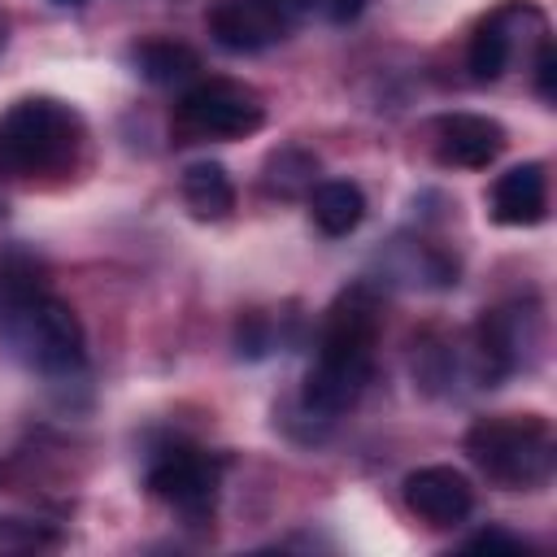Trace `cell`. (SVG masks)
Instances as JSON below:
<instances>
[{
    "label": "cell",
    "instance_id": "6da1fadb",
    "mask_svg": "<svg viewBox=\"0 0 557 557\" xmlns=\"http://www.w3.org/2000/svg\"><path fill=\"white\" fill-rule=\"evenodd\" d=\"M379 322H383V313H379V296L370 283H352L331 300V309L322 318L313 366L300 387V405L309 413L339 418L344 409L357 405V396L366 392V383L374 374Z\"/></svg>",
    "mask_w": 557,
    "mask_h": 557
},
{
    "label": "cell",
    "instance_id": "7a4b0ae2",
    "mask_svg": "<svg viewBox=\"0 0 557 557\" xmlns=\"http://www.w3.org/2000/svg\"><path fill=\"white\" fill-rule=\"evenodd\" d=\"M87 126L78 109L57 96H26L0 113V174L48 178L78 165Z\"/></svg>",
    "mask_w": 557,
    "mask_h": 557
},
{
    "label": "cell",
    "instance_id": "3957f363",
    "mask_svg": "<svg viewBox=\"0 0 557 557\" xmlns=\"http://www.w3.org/2000/svg\"><path fill=\"white\" fill-rule=\"evenodd\" d=\"M0 335L9 339L17 361L48 379L74 374L87 361V335L74 305L52 296L44 283L0 296Z\"/></svg>",
    "mask_w": 557,
    "mask_h": 557
},
{
    "label": "cell",
    "instance_id": "277c9868",
    "mask_svg": "<svg viewBox=\"0 0 557 557\" xmlns=\"http://www.w3.org/2000/svg\"><path fill=\"white\" fill-rule=\"evenodd\" d=\"M470 461L509 492H535L553 479L557 466V440L548 418L540 413H496L479 418L466 431Z\"/></svg>",
    "mask_w": 557,
    "mask_h": 557
},
{
    "label": "cell",
    "instance_id": "5b68a950",
    "mask_svg": "<svg viewBox=\"0 0 557 557\" xmlns=\"http://www.w3.org/2000/svg\"><path fill=\"white\" fill-rule=\"evenodd\" d=\"M222 470L226 461L209 448L196 444H165L152 453L148 461V492L170 505L174 513H183L187 522H205L218 509V492H222Z\"/></svg>",
    "mask_w": 557,
    "mask_h": 557
},
{
    "label": "cell",
    "instance_id": "8992f818",
    "mask_svg": "<svg viewBox=\"0 0 557 557\" xmlns=\"http://www.w3.org/2000/svg\"><path fill=\"white\" fill-rule=\"evenodd\" d=\"M174 126L187 139H244L265 126V104L252 87L235 78H205L183 91Z\"/></svg>",
    "mask_w": 557,
    "mask_h": 557
},
{
    "label": "cell",
    "instance_id": "52a82bcc",
    "mask_svg": "<svg viewBox=\"0 0 557 557\" xmlns=\"http://www.w3.org/2000/svg\"><path fill=\"white\" fill-rule=\"evenodd\" d=\"M527 39H544V13H540L535 4H527V0H505V4H496V9L474 26V35H470V44H466V70H470V78L496 83V78L509 70L513 52H518Z\"/></svg>",
    "mask_w": 557,
    "mask_h": 557
},
{
    "label": "cell",
    "instance_id": "ba28073f",
    "mask_svg": "<svg viewBox=\"0 0 557 557\" xmlns=\"http://www.w3.org/2000/svg\"><path fill=\"white\" fill-rule=\"evenodd\" d=\"M209 35L226 52H261L292 35V0H218L209 9Z\"/></svg>",
    "mask_w": 557,
    "mask_h": 557
},
{
    "label": "cell",
    "instance_id": "9c48e42d",
    "mask_svg": "<svg viewBox=\"0 0 557 557\" xmlns=\"http://www.w3.org/2000/svg\"><path fill=\"white\" fill-rule=\"evenodd\" d=\"M405 505L431 527H461L474 509V487L453 466H418L400 483Z\"/></svg>",
    "mask_w": 557,
    "mask_h": 557
},
{
    "label": "cell",
    "instance_id": "30bf717a",
    "mask_svg": "<svg viewBox=\"0 0 557 557\" xmlns=\"http://www.w3.org/2000/svg\"><path fill=\"white\" fill-rule=\"evenodd\" d=\"M440 165L453 170H483L505 152V126L483 113H444L431 126Z\"/></svg>",
    "mask_w": 557,
    "mask_h": 557
},
{
    "label": "cell",
    "instance_id": "8fae6325",
    "mask_svg": "<svg viewBox=\"0 0 557 557\" xmlns=\"http://www.w3.org/2000/svg\"><path fill=\"white\" fill-rule=\"evenodd\" d=\"M522 331H518V309H492L479 318L470 335V357H474V379L483 387H496L522 366Z\"/></svg>",
    "mask_w": 557,
    "mask_h": 557
},
{
    "label": "cell",
    "instance_id": "7c38bea8",
    "mask_svg": "<svg viewBox=\"0 0 557 557\" xmlns=\"http://www.w3.org/2000/svg\"><path fill=\"white\" fill-rule=\"evenodd\" d=\"M487 209L500 226H535L548 213V174L540 161L509 165L487 196Z\"/></svg>",
    "mask_w": 557,
    "mask_h": 557
},
{
    "label": "cell",
    "instance_id": "4fadbf2b",
    "mask_svg": "<svg viewBox=\"0 0 557 557\" xmlns=\"http://www.w3.org/2000/svg\"><path fill=\"white\" fill-rule=\"evenodd\" d=\"M309 218L322 235L339 239V235H352L366 218V191L348 178H326V183H313L309 187Z\"/></svg>",
    "mask_w": 557,
    "mask_h": 557
},
{
    "label": "cell",
    "instance_id": "5bb4252c",
    "mask_svg": "<svg viewBox=\"0 0 557 557\" xmlns=\"http://www.w3.org/2000/svg\"><path fill=\"white\" fill-rule=\"evenodd\" d=\"M178 187H183L187 209H191L200 222H222V218H231V209H235V183H231L226 165H218V161H191V165L183 170Z\"/></svg>",
    "mask_w": 557,
    "mask_h": 557
},
{
    "label": "cell",
    "instance_id": "9a60e30c",
    "mask_svg": "<svg viewBox=\"0 0 557 557\" xmlns=\"http://www.w3.org/2000/svg\"><path fill=\"white\" fill-rule=\"evenodd\" d=\"M131 61L157 87H178V83L196 78V70H200V57L187 44H174V39H144V44L131 48Z\"/></svg>",
    "mask_w": 557,
    "mask_h": 557
},
{
    "label": "cell",
    "instance_id": "2e32d148",
    "mask_svg": "<svg viewBox=\"0 0 557 557\" xmlns=\"http://www.w3.org/2000/svg\"><path fill=\"white\" fill-rule=\"evenodd\" d=\"M313 183H318V157H313V152L287 144V148H274V152L265 157L261 187H265L270 196H283V200H292V196H309Z\"/></svg>",
    "mask_w": 557,
    "mask_h": 557
},
{
    "label": "cell",
    "instance_id": "e0dca14e",
    "mask_svg": "<svg viewBox=\"0 0 557 557\" xmlns=\"http://www.w3.org/2000/svg\"><path fill=\"white\" fill-rule=\"evenodd\" d=\"M292 9H300V13H313V17H322V22L344 26V22L361 17L366 0H292Z\"/></svg>",
    "mask_w": 557,
    "mask_h": 557
},
{
    "label": "cell",
    "instance_id": "ac0fdd59",
    "mask_svg": "<svg viewBox=\"0 0 557 557\" xmlns=\"http://www.w3.org/2000/svg\"><path fill=\"white\" fill-rule=\"evenodd\" d=\"M535 91L540 100H557V48L548 35L535 44Z\"/></svg>",
    "mask_w": 557,
    "mask_h": 557
},
{
    "label": "cell",
    "instance_id": "d6986e66",
    "mask_svg": "<svg viewBox=\"0 0 557 557\" xmlns=\"http://www.w3.org/2000/svg\"><path fill=\"white\" fill-rule=\"evenodd\" d=\"M470 548H509V553H527V544H522L518 535H505V531H496V527L479 531V535L470 540Z\"/></svg>",
    "mask_w": 557,
    "mask_h": 557
},
{
    "label": "cell",
    "instance_id": "ffe728a7",
    "mask_svg": "<svg viewBox=\"0 0 557 557\" xmlns=\"http://www.w3.org/2000/svg\"><path fill=\"white\" fill-rule=\"evenodd\" d=\"M4 35H9V17H4V9H0V48H4Z\"/></svg>",
    "mask_w": 557,
    "mask_h": 557
},
{
    "label": "cell",
    "instance_id": "44dd1931",
    "mask_svg": "<svg viewBox=\"0 0 557 557\" xmlns=\"http://www.w3.org/2000/svg\"><path fill=\"white\" fill-rule=\"evenodd\" d=\"M57 4H83V0H57Z\"/></svg>",
    "mask_w": 557,
    "mask_h": 557
}]
</instances>
